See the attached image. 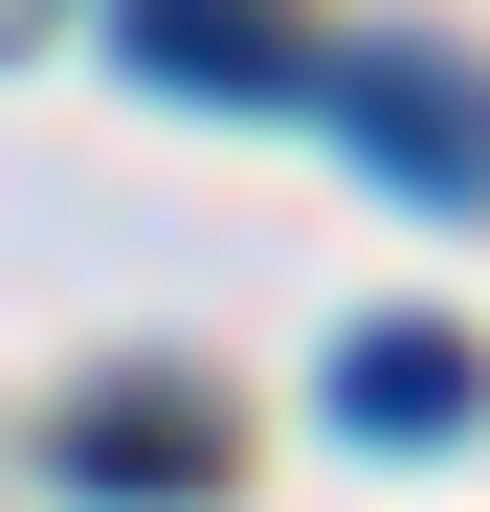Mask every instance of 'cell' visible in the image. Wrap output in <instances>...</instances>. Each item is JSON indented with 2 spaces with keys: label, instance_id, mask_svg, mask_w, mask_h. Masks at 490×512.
Listing matches in <instances>:
<instances>
[{
  "label": "cell",
  "instance_id": "3",
  "mask_svg": "<svg viewBox=\"0 0 490 512\" xmlns=\"http://www.w3.org/2000/svg\"><path fill=\"white\" fill-rule=\"evenodd\" d=\"M134 67H156V90H201V112H245V90H312V45L268 23V0H134Z\"/></svg>",
  "mask_w": 490,
  "mask_h": 512
},
{
  "label": "cell",
  "instance_id": "2",
  "mask_svg": "<svg viewBox=\"0 0 490 512\" xmlns=\"http://www.w3.org/2000/svg\"><path fill=\"white\" fill-rule=\"evenodd\" d=\"M490 401V357L446 312H379V334H335V423H379V446H446V423Z\"/></svg>",
  "mask_w": 490,
  "mask_h": 512
},
{
  "label": "cell",
  "instance_id": "1",
  "mask_svg": "<svg viewBox=\"0 0 490 512\" xmlns=\"http://www.w3.org/2000/svg\"><path fill=\"white\" fill-rule=\"evenodd\" d=\"M312 112H335L379 179L490 201V67H446V45H312Z\"/></svg>",
  "mask_w": 490,
  "mask_h": 512
},
{
  "label": "cell",
  "instance_id": "4",
  "mask_svg": "<svg viewBox=\"0 0 490 512\" xmlns=\"http://www.w3.org/2000/svg\"><path fill=\"white\" fill-rule=\"evenodd\" d=\"M67 490H223V423L201 401H112V423H67Z\"/></svg>",
  "mask_w": 490,
  "mask_h": 512
}]
</instances>
